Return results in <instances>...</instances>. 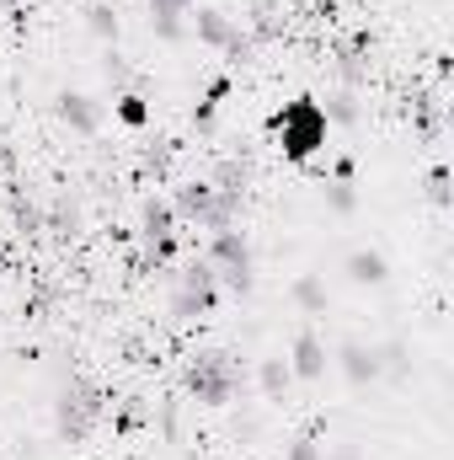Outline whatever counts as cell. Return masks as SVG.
I'll return each instance as SVG.
<instances>
[{"label": "cell", "instance_id": "obj_1", "mask_svg": "<svg viewBox=\"0 0 454 460\" xmlns=\"http://www.w3.org/2000/svg\"><path fill=\"white\" fill-rule=\"evenodd\" d=\"M273 134H278V145H284L289 161H316V155L327 150L332 123H327V113H321L316 97H294L289 108L273 113Z\"/></svg>", "mask_w": 454, "mask_h": 460}, {"label": "cell", "instance_id": "obj_2", "mask_svg": "<svg viewBox=\"0 0 454 460\" xmlns=\"http://www.w3.org/2000/svg\"><path fill=\"white\" fill-rule=\"evenodd\" d=\"M108 412V396H102V385H92V380H70L65 391H59V402H54V429H59V439L65 445H81L92 429H97V418Z\"/></svg>", "mask_w": 454, "mask_h": 460}, {"label": "cell", "instance_id": "obj_3", "mask_svg": "<svg viewBox=\"0 0 454 460\" xmlns=\"http://www.w3.org/2000/svg\"><path fill=\"white\" fill-rule=\"evenodd\" d=\"M204 262L214 268V279H225L235 295H251V273H257V262H251V246H246L240 230H214Z\"/></svg>", "mask_w": 454, "mask_h": 460}, {"label": "cell", "instance_id": "obj_4", "mask_svg": "<svg viewBox=\"0 0 454 460\" xmlns=\"http://www.w3.org/2000/svg\"><path fill=\"white\" fill-rule=\"evenodd\" d=\"M188 396H198L204 407H225L235 396V364L230 353H198L188 364Z\"/></svg>", "mask_w": 454, "mask_h": 460}, {"label": "cell", "instance_id": "obj_5", "mask_svg": "<svg viewBox=\"0 0 454 460\" xmlns=\"http://www.w3.org/2000/svg\"><path fill=\"white\" fill-rule=\"evenodd\" d=\"M214 284H220V279H214V268H209V262L198 257V262H193V268L182 273L177 295H171V316H177V322L209 316V311H214V300H220V295H214Z\"/></svg>", "mask_w": 454, "mask_h": 460}, {"label": "cell", "instance_id": "obj_6", "mask_svg": "<svg viewBox=\"0 0 454 460\" xmlns=\"http://www.w3.org/2000/svg\"><path fill=\"white\" fill-rule=\"evenodd\" d=\"M54 113H59L65 128H75V134H97V128L108 123V108H102L97 97H86V92H59Z\"/></svg>", "mask_w": 454, "mask_h": 460}, {"label": "cell", "instance_id": "obj_7", "mask_svg": "<svg viewBox=\"0 0 454 460\" xmlns=\"http://www.w3.org/2000/svg\"><path fill=\"white\" fill-rule=\"evenodd\" d=\"M327 343L316 338V332H300L294 338V348H289V369H294V380H321L327 375Z\"/></svg>", "mask_w": 454, "mask_h": 460}, {"label": "cell", "instance_id": "obj_8", "mask_svg": "<svg viewBox=\"0 0 454 460\" xmlns=\"http://www.w3.org/2000/svg\"><path fill=\"white\" fill-rule=\"evenodd\" d=\"M337 369L353 385H374V380H380V353L369 343H353V338H347V343L337 348Z\"/></svg>", "mask_w": 454, "mask_h": 460}, {"label": "cell", "instance_id": "obj_9", "mask_svg": "<svg viewBox=\"0 0 454 460\" xmlns=\"http://www.w3.org/2000/svg\"><path fill=\"white\" fill-rule=\"evenodd\" d=\"M193 32H198V43H209V49H220V54H225L230 38H235L240 27L230 22L225 11H214V5H198V16H193Z\"/></svg>", "mask_w": 454, "mask_h": 460}, {"label": "cell", "instance_id": "obj_10", "mask_svg": "<svg viewBox=\"0 0 454 460\" xmlns=\"http://www.w3.org/2000/svg\"><path fill=\"white\" fill-rule=\"evenodd\" d=\"M193 5H198V0H150V27H155V38L177 43V38H182V16H188Z\"/></svg>", "mask_w": 454, "mask_h": 460}, {"label": "cell", "instance_id": "obj_11", "mask_svg": "<svg viewBox=\"0 0 454 460\" xmlns=\"http://www.w3.org/2000/svg\"><path fill=\"white\" fill-rule=\"evenodd\" d=\"M347 279H353V284H385V279H390V262H385V252H374V246H358V252H347Z\"/></svg>", "mask_w": 454, "mask_h": 460}, {"label": "cell", "instance_id": "obj_12", "mask_svg": "<svg viewBox=\"0 0 454 460\" xmlns=\"http://www.w3.org/2000/svg\"><path fill=\"white\" fill-rule=\"evenodd\" d=\"M406 102H412V108H406L412 128H417L423 139H433V134H439V123H444V102H439V92H412Z\"/></svg>", "mask_w": 454, "mask_h": 460}, {"label": "cell", "instance_id": "obj_13", "mask_svg": "<svg viewBox=\"0 0 454 460\" xmlns=\"http://www.w3.org/2000/svg\"><path fill=\"white\" fill-rule=\"evenodd\" d=\"M289 300H294L305 316H321V311L332 305V295H327V279H321V273H300V279H294V289H289Z\"/></svg>", "mask_w": 454, "mask_h": 460}, {"label": "cell", "instance_id": "obj_14", "mask_svg": "<svg viewBox=\"0 0 454 460\" xmlns=\"http://www.w3.org/2000/svg\"><path fill=\"white\" fill-rule=\"evenodd\" d=\"M43 230H48V235H59V241H70V235L81 230V204H75L70 193H59V199L43 209Z\"/></svg>", "mask_w": 454, "mask_h": 460}, {"label": "cell", "instance_id": "obj_15", "mask_svg": "<svg viewBox=\"0 0 454 460\" xmlns=\"http://www.w3.org/2000/svg\"><path fill=\"white\" fill-rule=\"evenodd\" d=\"M257 380H262V396H267V402H284L289 385H294V369H289V358H262Z\"/></svg>", "mask_w": 454, "mask_h": 460}, {"label": "cell", "instance_id": "obj_16", "mask_svg": "<svg viewBox=\"0 0 454 460\" xmlns=\"http://www.w3.org/2000/svg\"><path fill=\"white\" fill-rule=\"evenodd\" d=\"M374 353H380V380H385V375H390V380H406V375H412V348L406 343L390 338V343H380Z\"/></svg>", "mask_w": 454, "mask_h": 460}, {"label": "cell", "instance_id": "obj_17", "mask_svg": "<svg viewBox=\"0 0 454 460\" xmlns=\"http://www.w3.org/2000/svg\"><path fill=\"white\" fill-rule=\"evenodd\" d=\"M11 220H16L22 235H38V230H43V209H38L32 199H22V188H11Z\"/></svg>", "mask_w": 454, "mask_h": 460}, {"label": "cell", "instance_id": "obj_18", "mask_svg": "<svg viewBox=\"0 0 454 460\" xmlns=\"http://www.w3.org/2000/svg\"><path fill=\"white\" fill-rule=\"evenodd\" d=\"M86 27L102 38V43H118V11L108 0H97V5H86Z\"/></svg>", "mask_w": 454, "mask_h": 460}, {"label": "cell", "instance_id": "obj_19", "mask_svg": "<svg viewBox=\"0 0 454 460\" xmlns=\"http://www.w3.org/2000/svg\"><path fill=\"white\" fill-rule=\"evenodd\" d=\"M113 113L123 118L128 128H144V123H150V108H144V97H139V92H118V97H113Z\"/></svg>", "mask_w": 454, "mask_h": 460}, {"label": "cell", "instance_id": "obj_20", "mask_svg": "<svg viewBox=\"0 0 454 460\" xmlns=\"http://www.w3.org/2000/svg\"><path fill=\"white\" fill-rule=\"evenodd\" d=\"M321 113H327V123H353V118H358V97H353V92H332V97L321 102Z\"/></svg>", "mask_w": 454, "mask_h": 460}, {"label": "cell", "instance_id": "obj_21", "mask_svg": "<svg viewBox=\"0 0 454 460\" xmlns=\"http://www.w3.org/2000/svg\"><path fill=\"white\" fill-rule=\"evenodd\" d=\"M209 182H214L220 193H246V166H240V161H220Z\"/></svg>", "mask_w": 454, "mask_h": 460}, {"label": "cell", "instance_id": "obj_22", "mask_svg": "<svg viewBox=\"0 0 454 460\" xmlns=\"http://www.w3.org/2000/svg\"><path fill=\"white\" fill-rule=\"evenodd\" d=\"M102 75L113 81L118 92H134V65H128V59L118 54V49H108V59H102Z\"/></svg>", "mask_w": 454, "mask_h": 460}, {"label": "cell", "instance_id": "obj_23", "mask_svg": "<svg viewBox=\"0 0 454 460\" xmlns=\"http://www.w3.org/2000/svg\"><path fill=\"white\" fill-rule=\"evenodd\" d=\"M327 209H332V215H353V209H358V193H353V182H337V177L327 182Z\"/></svg>", "mask_w": 454, "mask_h": 460}, {"label": "cell", "instance_id": "obj_24", "mask_svg": "<svg viewBox=\"0 0 454 460\" xmlns=\"http://www.w3.org/2000/svg\"><path fill=\"white\" fill-rule=\"evenodd\" d=\"M450 182H454L450 166H433V172H428V199H433L439 209H450V204H454V188H450Z\"/></svg>", "mask_w": 454, "mask_h": 460}, {"label": "cell", "instance_id": "obj_25", "mask_svg": "<svg viewBox=\"0 0 454 460\" xmlns=\"http://www.w3.org/2000/svg\"><path fill=\"white\" fill-rule=\"evenodd\" d=\"M289 460H321V450H316V439H310V434H300V439L289 445Z\"/></svg>", "mask_w": 454, "mask_h": 460}, {"label": "cell", "instance_id": "obj_26", "mask_svg": "<svg viewBox=\"0 0 454 460\" xmlns=\"http://www.w3.org/2000/svg\"><path fill=\"white\" fill-rule=\"evenodd\" d=\"M214 113H220V102H209V97H204V102L193 108V123H198V128H214Z\"/></svg>", "mask_w": 454, "mask_h": 460}, {"label": "cell", "instance_id": "obj_27", "mask_svg": "<svg viewBox=\"0 0 454 460\" xmlns=\"http://www.w3.org/2000/svg\"><path fill=\"white\" fill-rule=\"evenodd\" d=\"M11 172H16V150L0 139V177H11Z\"/></svg>", "mask_w": 454, "mask_h": 460}, {"label": "cell", "instance_id": "obj_28", "mask_svg": "<svg viewBox=\"0 0 454 460\" xmlns=\"http://www.w3.org/2000/svg\"><path fill=\"white\" fill-rule=\"evenodd\" d=\"M327 460H363V456H358L353 445H342V450H332V456H327Z\"/></svg>", "mask_w": 454, "mask_h": 460}, {"label": "cell", "instance_id": "obj_29", "mask_svg": "<svg viewBox=\"0 0 454 460\" xmlns=\"http://www.w3.org/2000/svg\"><path fill=\"white\" fill-rule=\"evenodd\" d=\"M0 5H16V0H0Z\"/></svg>", "mask_w": 454, "mask_h": 460}]
</instances>
